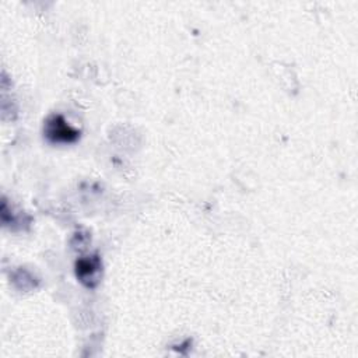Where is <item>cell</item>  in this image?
Masks as SVG:
<instances>
[{"label":"cell","mask_w":358,"mask_h":358,"mask_svg":"<svg viewBox=\"0 0 358 358\" xmlns=\"http://www.w3.org/2000/svg\"><path fill=\"white\" fill-rule=\"evenodd\" d=\"M45 134L52 143H73L80 137V131L70 126L62 115H52L46 120Z\"/></svg>","instance_id":"cell-1"},{"label":"cell","mask_w":358,"mask_h":358,"mask_svg":"<svg viewBox=\"0 0 358 358\" xmlns=\"http://www.w3.org/2000/svg\"><path fill=\"white\" fill-rule=\"evenodd\" d=\"M76 275L77 278L90 288H94L101 275V260L96 255L81 257L76 262Z\"/></svg>","instance_id":"cell-2"}]
</instances>
